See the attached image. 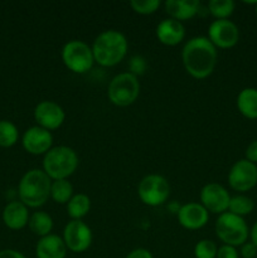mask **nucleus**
I'll use <instances>...</instances> for the list:
<instances>
[{"mask_svg":"<svg viewBox=\"0 0 257 258\" xmlns=\"http://www.w3.org/2000/svg\"><path fill=\"white\" fill-rule=\"evenodd\" d=\"M217 48L208 37H193L184 44L181 60L186 72L197 80H203L213 73L217 64Z\"/></svg>","mask_w":257,"mask_h":258,"instance_id":"f257e3e1","label":"nucleus"},{"mask_svg":"<svg viewBox=\"0 0 257 258\" xmlns=\"http://www.w3.org/2000/svg\"><path fill=\"white\" fill-rule=\"evenodd\" d=\"M128 43L125 34L116 29H107L96 37L92 44L95 62L102 67L118 64L127 54Z\"/></svg>","mask_w":257,"mask_h":258,"instance_id":"f03ea898","label":"nucleus"},{"mask_svg":"<svg viewBox=\"0 0 257 258\" xmlns=\"http://www.w3.org/2000/svg\"><path fill=\"white\" fill-rule=\"evenodd\" d=\"M52 179L43 169H30L22 176L18 185L19 201L28 208H39L50 198Z\"/></svg>","mask_w":257,"mask_h":258,"instance_id":"7ed1b4c3","label":"nucleus"},{"mask_svg":"<svg viewBox=\"0 0 257 258\" xmlns=\"http://www.w3.org/2000/svg\"><path fill=\"white\" fill-rule=\"evenodd\" d=\"M78 155L72 148L54 146L43 158V171L52 180L68 179L78 168Z\"/></svg>","mask_w":257,"mask_h":258,"instance_id":"20e7f679","label":"nucleus"},{"mask_svg":"<svg viewBox=\"0 0 257 258\" xmlns=\"http://www.w3.org/2000/svg\"><path fill=\"white\" fill-rule=\"evenodd\" d=\"M216 234L223 244L232 247H241L249 237V228L242 217L229 212L219 214L216 221Z\"/></svg>","mask_w":257,"mask_h":258,"instance_id":"39448f33","label":"nucleus"},{"mask_svg":"<svg viewBox=\"0 0 257 258\" xmlns=\"http://www.w3.org/2000/svg\"><path fill=\"white\" fill-rule=\"evenodd\" d=\"M139 95H140V82L133 73H118L110 81L107 96L111 103L115 106L127 107L138 100Z\"/></svg>","mask_w":257,"mask_h":258,"instance_id":"423d86ee","label":"nucleus"},{"mask_svg":"<svg viewBox=\"0 0 257 258\" xmlns=\"http://www.w3.org/2000/svg\"><path fill=\"white\" fill-rule=\"evenodd\" d=\"M63 63L73 73H86L95 63L92 47L83 40L73 39L66 43L60 52Z\"/></svg>","mask_w":257,"mask_h":258,"instance_id":"0eeeda50","label":"nucleus"},{"mask_svg":"<svg viewBox=\"0 0 257 258\" xmlns=\"http://www.w3.org/2000/svg\"><path fill=\"white\" fill-rule=\"evenodd\" d=\"M138 196L145 206H163L170 197V184L165 176L159 174H149L144 176L139 183Z\"/></svg>","mask_w":257,"mask_h":258,"instance_id":"6e6552de","label":"nucleus"},{"mask_svg":"<svg viewBox=\"0 0 257 258\" xmlns=\"http://www.w3.org/2000/svg\"><path fill=\"white\" fill-rule=\"evenodd\" d=\"M63 242L68 251L82 253L92 244V231L83 221H70L63 229Z\"/></svg>","mask_w":257,"mask_h":258,"instance_id":"1a4fd4ad","label":"nucleus"},{"mask_svg":"<svg viewBox=\"0 0 257 258\" xmlns=\"http://www.w3.org/2000/svg\"><path fill=\"white\" fill-rule=\"evenodd\" d=\"M228 184L233 190L244 193L257 185V165L247 159H241L232 165L228 173Z\"/></svg>","mask_w":257,"mask_h":258,"instance_id":"9d476101","label":"nucleus"},{"mask_svg":"<svg viewBox=\"0 0 257 258\" xmlns=\"http://www.w3.org/2000/svg\"><path fill=\"white\" fill-rule=\"evenodd\" d=\"M208 39L216 48L228 49L239 40V29L232 20L216 19L208 27Z\"/></svg>","mask_w":257,"mask_h":258,"instance_id":"9b49d317","label":"nucleus"},{"mask_svg":"<svg viewBox=\"0 0 257 258\" xmlns=\"http://www.w3.org/2000/svg\"><path fill=\"white\" fill-rule=\"evenodd\" d=\"M201 204L208 212L214 214H222L228 212L229 196L228 190L223 185L218 183H208L202 188L201 194Z\"/></svg>","mask_w":257,"mask_h":258,"instance_id":"f8f14e48","label":"nucleus"},{"mask_svg":"<svg viewBox=\"0 0 257 258\" xmlns=\"http://www.w3.org/2000/svg\"><path fill=\"white\" fill-rule=\"evenodd\" d=\"M34 120L38 126L45 130H57L65 122L66 112L54 101H42L34 108Z\"/></svg>","mask_w":257,"mask_h":258,"instance_id":"ddd939ff","label":"nucleus"},{"mask_svg":"<svg viewBox=\"0 0 257 258\" xmlns=\"http://www.w3.org/2000/svg\"><path fill=\"white\" fill-rule=\"evenodd\" d=\"M22 145L32 155H45L53 148V135L40 126H32L23 134Z\"/></svg>","mask_w":257,"mask_h":258,"instance_id":"4468645a","label":"nucleus"},{"mask_svg":"<svg viewBox=\"0 0 257 258\" xmlns=\"http://www.w3.org/2000/svg\"><path fill=\"white\" fill-rule=\"evenodd\" d=\"M176 217L183 228L197 231L208 223L209 212L201 203H186L179 208Z\"/></svg>","mask_w":257,"mask_h":258,"instance_id":"2eb2a0df","label":"nucleus"},{"mask_svg":"<svg viewBox=\"0 0 257 258\" xmlns=\"http://www.w3.org/2000/svg\"><path fill=\"white\" fill-rule=\"evenodd\" d=\"M155 33L159 42L173 47V45L179 44L184 39L185 28H184L183 23L179 22V20L173 19V18H166L159 23Z\"/></svg>","mask_w":257,"mask_h":258,"instance_id":"dca6fc26","label":"nucleus"},{"mask_svg":"<svg viewBox=\"0 0 257 258\" xmlns=\"http://www.w3.org/2000/svg\"><path fill=\"white\" fill-rule=\"evenodd\" d=\"M29 217L28 207L20 201L10 202L3 211V222L8 228L13 229V231H19L28 226Z\"/></svg>","mask_w":257,"mask_h":258,"instance_id":"f3484780","label":"nucleus"},{"mask_svg":"<svg viewBox=\"0 0 257 258\" xmlns=\"http://www.w3.org/2000/svg\"><path fill=\"white\" fill-rule=\"evenodd\" d=\"M67 251L62 237L52 233L42 237L35 246L37 258H66Z\"/></svg>","mask_w":257,"mask_h":258,"instance_id":"a211bd4d","label":"nucleus"},{"mask_svg":"<svg viewBox=\"0 0 257 258\" xmlns=\"http://www.w3.org/2000/svg\"><path fill=\"white\" fill-rule=\"evenodd\" d=\"M164 8L169 14V18L183 22L191 19L198 14L201 3L198 0H166L164 3Z\"/></svg>","mask_w":257,"mask_h":258,"instance_id":"6ab92c4d","label":"nucleus"},{"mask_svg":"<svg viewBox=\"0 0 257 258\" xmlns=\"http://www.w3.org/2000/svg\"><path fill=\"white\" fill-rule=\"evenodd\" d=\"M237 108L239 113L248 120L257 118V88H243L237 96Z\"/></svg>","mask_w":257,"mask_h":258,"instance_id":"aec40b11","label":"nucleus"},{"mask_svg":"<svg viewBox=\"0 0 257 258\" xmlns=\"http://www.w3.org/2000/svg\"><path fill=\"white\" fill-rule=\"evenodd\" d=\"M91 209V199L87 194L77 193L67 203V214L71 221H82Z\"/></svg>","mask_w":257,"mask_h":258,"instance_id":"412c9836","label":"nucleus"},{"mask_svg":"<svg viewBox=\"0 0 257 258\" xmlns=\"http://www.w3.org/2000/svg\"><path fill=\"white\" fill-rule=\"evenodd\" d=\"M28 227H29L30 232L38 237H45L50 234L53 229V219L45 212H34L32 216L29 217V222H28Z\"/></svg>","mask_w":257,"mask_h":258,"instance_id":"4be33fe9","label":"nucleus"},{"mask_svg":"<svg viewBox=\"0 0 257 258\" xmlns=\"http://www.w3.org/2000/svg\"><path fill=\"white\" fill-rule=\"evenodd\" d=\"M75 196L73 193V185L68 179H59V180H52L50 186V198L57 204H67L71 198Z\"/></svg>","mask_w":257,"mask_h":258,"instance_id":"5701e85b","label":"nucleus"},{"mask_svg":"<svg viewBox=\"0 0 257 258\" xmlns=\"http://www.w3.org/2000/svg\"><path fill=\"white\" fill-rule=\"evenodd\" d=\"M254 209V202L252 201V198L249 197L243 196V194H238V196L231 197V201H229V207L228 212L232 214H236V216L242 217L248 216L253 212Z\"/></svg>","mask_w":257,"mask_h":258,"instance_id":"b1692460","label":"nucleus"},{"mask_svg":"<svg viewBox=\"0 0 257 258\" xmlns=\"http://www.w3.org/2000/svg\"><path fill=\"white\" fill-rule=\"evenodd\" d=\"M18 127L8 120H0V148H12L18 143Z\"/></svg>","mask_w":257,"mask_h":258,"instance_id":"393cba45","label":"nucleus"},{"mask_svg":"<svg viewBox=\"0 0 257 258\" xmlns=\"http://www.w3.org/2000/svg\"><path fill=\"white\" fill-rule=\"evenodd\" d=\"M233 0H211L208 3L209 13L213 15L216 19H228L234 12Z\"/></svg>","mask_w":257,"mask_h":258,"instance_id":"a878e982","label":"nucleus"},{"mask_svg":"<svg viewBox=\"0 0 257 258\" xmlns=\"http://www.w3.org/2000/svg\"><path fill=\"white\" fill-rule=\"evenodd\" d=\"M218 247L211 239H201L194 246V257L196 258H216Z\"/></svg>","mask_w":257,"mask_h":258,"instance_id":"bb28decb","label":"nucleus"},{"mask_svg":"<svg viewBox=\"0 0 257 258\" xmlns=\"http://www.w3.org/2000/svg\"><path fill=\"white\" fill-rule=\"evenodd\" d=\"M160 0H131L130 7L135 13L149 15L155 13L160 8Z\"/></svg>","mask_w":257,"mask_h":258,"instance_id":"cd10ccee","label":"nucleus"},{"mask_svg":"<svg viewBox=\"0 0 257 258\" xmlns=\"http://www.w3.org/2000/svg\"><path fill=\"white\" fill-rule=\"evenodd\" d=\"M146 67H148V62H146V59L143 55H134V57H131L130 63H128V68H130L128 72L138 77V76L145 73Z\"/></svg>","mask_w":257,"mask_h":258,"instance_id":"c85d7f7f","label":"nucleus"},{"mask_svg":"<svg viewBox=\"0 0 257 258\" xmlns=\"http://www.w3.org/2000/svg\"><path fill=\"white\" fill-rule=\"evenodd\" d=\"M216 258H239V252L237 251L236 247L222 244L217 251Z\"/></svg>","mask_w":257,"mask_h":258,"instance_id":"c756f323","label":"nucleus"},{"mask_svg":"<svg viewBox=\"0 0 257 258\" xmlns=\"http://www.w3.org/2000/svg\"><path fill=\"white\" fill-rule=\"evenodd\" d=\"M239 256L242 258H256L257 257V247L252 242H246L241 246L239 249Z\"/></svg>","mask_w":257,"mask_h":258,"instance_id":"7c9ffc66","label":"nucleus"},{"mask_svg":"<svg viewBox=\"0 0 257 258\" xmlns=\"http://www.w3.org/2000/svg\"><path fill=\"white\" fill-rule=\"evenodd\" d=\"M244 159H247L248 161H251V163L256 164L257 165V140L252 141V143L247 146L246 158Z\"/></svg>","mask_w":257,"mask_h":258,"instance_id":"2f4dec72","label":"nucleus"},{"mask_svg":"<svg viewBox=\"0 0 257 258\" xmlns=\"http://www.w3.org/2000/svg\"><path fill=\"white\" fill-rule=\"evenodd\" d=\"M126 258H154V256L149 249L141 248L140 247V248H135L131 252H128Z\"/></svg>","mask_w":257,"mask_h":258,"instance_id":"473e14b6","label":"nucleus"},{"mask_svg":"<svg viewBox=\"0 0 257 258\" xmlns=\"http://www.w3.org/2000/svg\"><path fill=\"white\" fill-rule=\"evenodd\" d=\"M0 258H27V257H25L22 252L17 251V249L7 248L0 251Z\"/></svg>","mask_w":257,"mask_h":258,"instance_id":"72a5a7b5","label":"nucleus"},{"mask_svg":"<svg viewBox=\"0 0 257 258\" xmlns=\"http://www.w3.org/2000/svg\"><path fill=\"white\" fill-rule=\"evenodd\" d=\"M249 238H251L252 243L257 247V222H254L252 228L249 229Z\"/></svg>","mask_w":257,"mask_h":258,"instance_id":"f704fd0d","label":"nucleus"},{"mask_svg":"<svg viewBox=\"0 0 257 258\" xmlns=\"http://www.w3.org/2000/svg\"><path fill=\"white\" fill-rule=\"evenodd\" d=\"M254 12H256V15H257V3H256V8H254Z\"/></svg>","mask_w":257,"mask_h":258,"instance_id":"c9c22d12","label":"nucleus"},{"mask_svg":"<svg viewBox=\"0 0 257 258\" xmlns=\"http://www.w3.org/2000/svg\"><path fill=\"white\" fill-rule=\"evenodd\" d=\"M256 258H257V257H256Z\"/></svg>","mask_w":257,"mask_h":258,"instance_id":"e433bc0d","label":"nucleus"}]
</instances>
